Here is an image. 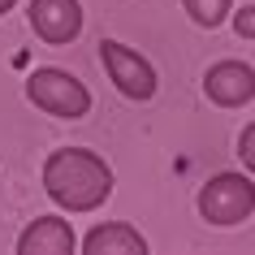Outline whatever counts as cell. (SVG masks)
I'll list each match as a JSON object with an SVG mask.
<instances>
[{"instance_id":"1","label":"cell","mask_w":255,"mask_h":255,"mask_svg":"<svg viewBox=\"0 0 255 255\" xmlns=\"http://www.w3.org/2000/svg\"><path fill=\"white\" fill-rule=\"evenodd\" d=\"M43 190L65 212H95L113 199V169L87 147H56L43 160Z\"/></svg>"},{"instance_id":"2","label":"cell","mask_w":255,"mask_h":255,"mask_svg":"<svg viewBox=\"0 0 255 255\" xmlns=\"http://www.w3.org/2000/svg\"><path fill=\"white\" fill-rule=\"evenodd\" d=\"M26 100L39 113L48 117H65V121H78L91 113V91L82 87L69 69H56V65H43L26 78Z\"/></svg>"},{"instance_id":"3","label":"cell","mask_w":255,"mask_h":255,"mask_svg":"<svg viewBox=\"0 0 255 255\" xmlns=\"http://www.w3.org/2000/svg\"><path fill=\"white\" fill-rule=\"evenodd\" d=\"M199 216L208 225H242L255 212V182L247 173H216L199 186Z\"/></svg>"},{"instance_id":"4","label":"cell","mask_w":255,"mask_h":255,"mask_svg":"<svg viewBox=\"0 0 255 255\" xmlns=\"http://www.w3.org/2000/svg\"><path fill=\"white\" fill-rule=\"evenodd\" d=\"M100 65H104V74L113 78V87H117L126 100L147 104L151 95H156V87H160L151 61L143 52H134V48H126L121 39H100Z\"/></svg>"},{"instance_id":"5","label":"cell","mask_w":255,"mask_h":255,"mask_svg":"<svg viewBox=\"0 0 255 255\" xmlns=\"http://www.w3.org/2000/svg\"><path fill=\"white\" fill-rule=\"evenodd\" d=\"M30 30L52 48H65L82 35V4L78 0H30Z\"/></svg>"},{"instance_id":"6","label":"cell","mask_w":255,"mask_h":255,"mask_svg":"<svg viewBox=\"0 0 255 255\" xmlns=\"http://www.w3.org/2000/svg\"><path fill=\"white\" fill-rule=\"evenodd\" d=\"M203 95L216 108H242L255 100V69L247 61H216L203 74Z\"/></svg>"},{"instance_id":"7","label":"cell","mask_w":255,"mask_h":255,"mask_svg":"<svg viewBox=\"0 0 255 255\" xmlns=\"http://www.w3.org/2000/svg\"><path fill=\"white\" fill-rule=\"evenodd\" d=\"M74 251H78V238L65 216H35L17 238V255H74Z\"/></svg>"},{"instance_id":"8","label":"cell","mask_w":255,"mask_h":255,"mask_svg":"<svg viewBox=\"0 0 255 255\" xmlns=\"http://www.w3.org/2000/svg\"><path fill=\"white\" fill-rule=\"evenodd\" d=\"M82 255H147V238L126 221H108L82 238Z\"/></svg>"},{"instance_id":"9","label":"cell","mask_w":255,"mask_h":255,"mask_svg":"<svg viewBox=\"0 0 255 255\" xmlns=\"http://www.w3.org/2000/svg\"><path fill=\"white\" fill-rule=\"evenodd\" d=\"M182 9H186V17L195 22V26L216 30V26H225V22H229L234 0H182Z\"/></svg>"},{"instance_id":"10","label":"cell","mask_w":255,"mask_h":255,"mask_svg":"<svg viewBox=\"0 0 255 255\" xmlns=\"http://www.w3.org/2000/svg\"><path fill=\"white\" fill-rule=\"evenodd\" d=\"M234 30H238V39H255V4H242L238 13H229Z\"/></svg>"},{"instance_id":"11","label":"cell","mask_w":255,"mask_h":255,"mask_svg":"<svg viewBox=\"0 0 255 255\" xmlns=\"http://www.w3.org/2000/svg\"><path fill=\"white\" fill-rule=\"evenodd\" d=\"M238 156H242V164H247V173H255V121L238 134Z\"/></svg>"},{"instance_id":"12","label":"cell","mask_w":255,"mask_h":255,"mask_svg":"<svg viewBox=\"0 0 255 255\" xmlns=\"http://www.w3.org/2000/svg\"><path fill=\"white\" fill-rule=\"evenodd\" d=\"M13 4H17V0H0V17L9 13V9H13Z\"/></svg>"}]
</instances>
